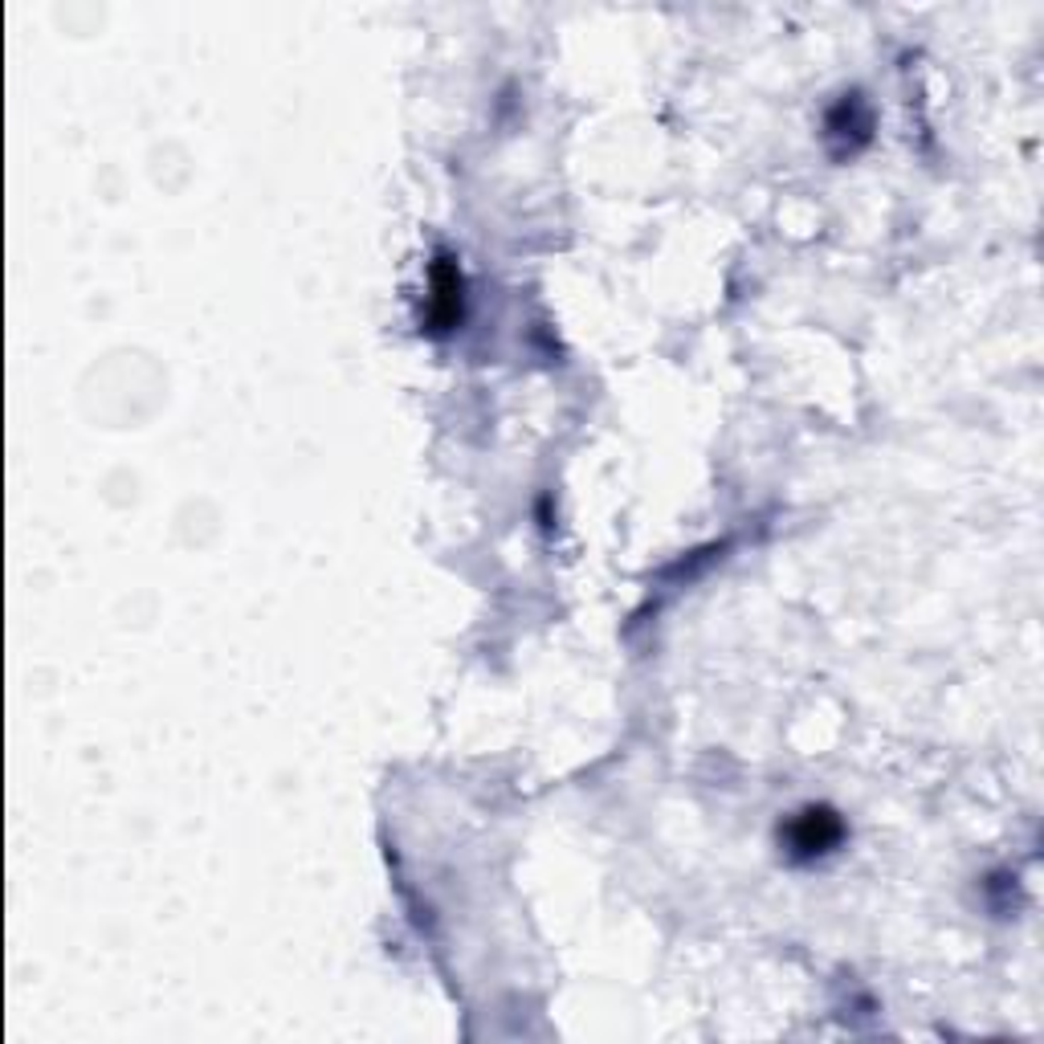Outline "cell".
Masks as SVG:
<instances>
[{
	"label": "cell",
	"mask_w": 1044,
	"mask_h": 1044,
	"mask_svg": "<svg viewBox=\"0 0 1044 1044\" xmlns=\"http://www.w3.org/2000/svg\"><path fill=\"white\" fill-rule=\"evenodd\" d=\"M837 837H841V825H837L828 812H804L800 825H795L792 844L795 849H804V853H825Z\"/></svg>",
	"instance_id": "6da1fadb"
}]
</instances>
